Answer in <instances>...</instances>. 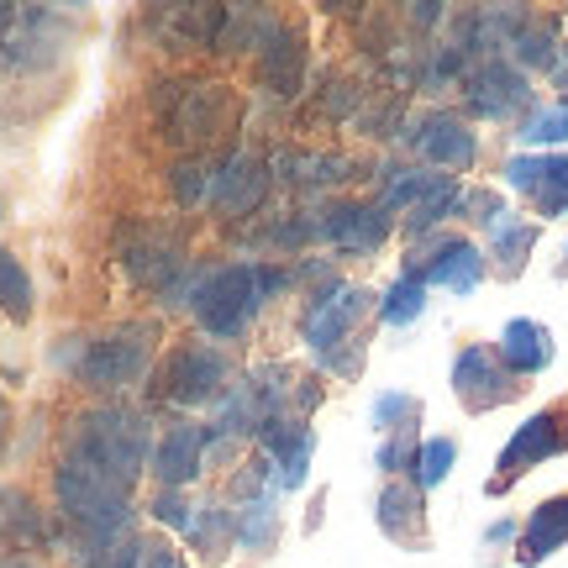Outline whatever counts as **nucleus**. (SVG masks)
I'll return each instance as SVG.
<instances>
[{
    "instance_id": "27",
    "label": "nucleus",
    "mask_w": 568,
    "mask_h": 568,
    "mask_svg": "<svg viewBox=\"0 0 568 568\" xmlns=\"http://www.w3.org/2000/svg\"><path fill=\"white\" fill-rule=\"evenodd\" d=\"M426 290L422 280H410V274H395L389 280V290L379 295V322L385 326H416L426 316Z\"/></svg>"
},
{
    "instance_id": "20",
    "label": "nucleus",
    "mask_w": 568,
    "mask_h": 568,
    "mask_svg": "<svg viewBox=\"0 0 568 568\" xmlns=\"http://www.w3.org/2000/svg\"><path fill=\"white\" fill-rule=\"evenodd\" d=\"M537 237H542V222H531V216H500V222L485 232V264L495 280H521L531 264V253H537Z\"/></svg>"
},
{
    "instance_id": "22",
    "label": "nucleus",
    "mask_w": 568,
    "mask_h": 568,
    "mask_svg": "<svg viewBox=\"0 0 568 568\" xmlns=\"http://www.w3.org/2000/svg\"><path fill=\"white\" fill-rule=\"evenodd\" d=\"M301 80H305V42L295 27H280L274 42H268L264 53H258V84H264L268 95H301Z\"/></svg>"
},
{
    "instance_id": "3",
    "label": "nucleus",
    "mask_w": 568,
    "mask_h": 568,
    "mask_svg": "<svg viewBox=\"0 0 568 568\" xmlns=\"http://www.w3.org/2000/svg\"><path fill=\"white\" fill-rule=\"evenodd\" d=\"M69 453H80L90 464H101L105 474H116L126 485H138L148 458H153V443H148V422L126 406H95L84 410L74 432H69Z\"/></svg>"
},
{
    "instance_id": "8",
    "label": "nucleus",
    "mask_w": 568,
    "mask_h": 568,
    "mask_svg": "<svg viewBox=\"0 0 568 568\" xmlns=\"http://www.w3.org/2000/svg\"><path fill=\"white\" fill-rule=\"evenodd\" d=\"M400 274L422 280L426 290H447V295H474L489 280L485 264V243H474L468 232H437L422 243L406 247V264Z\"/></svg>"
},
{
    "instance_id": "2",
    "label": "nucleus",
    "mask_w": 568,
    "mask_h": 568,
    "mask_svg": "<svg viewBox=\"0 0 568 568\" xmlns=\"http://www.w3.org/2000/svg\"><path fill=\"white\" fill-rule=\"evenodd\" d=\"M295 284V268L290 264H222L201 274V290H195V322H201L205 337H216V343H237L253 316L264 311L280 290Z\"/></svg>"
},
{
    "instance_id": "38",
    "label": "nucleus",
    "mask_w": 568,
    "mask_h": 568,
    "mask_svg": "<svg viewBox=\"0 0 568 568\" xmlns=\"http://www.w3.org/2000/svg\"><path fill=\"white\" fill-rule=\"evenodd\" d=\"M552 280H568V243H564V253H558V264H552Z\"/></svg>"
},
{
    "instance_id": "13",
    "label": "nucleus",
    "mask_w": 568,
    "mask_h": 568,
    "mask_svg": "<svg viewBox=\"0 0 568 568\" xmlns=\"http://www.w3.org/2000/svg\"><path fill=\"white\" fill-rule=\"evenodd\" d=\"M500 180L531 201V211L542 222H558L568 216V153H510Z\"/></svg>"
},
{
    "instance_id": "34",
    "label": "nucleus",
    "mask_w": 568,
    "mask_h": 568,
    "mask_svg": "<svg viewBox=\"0 0 568 568\" xmlns=\"http://www.w3.org/2000/svg\"><path fill=\"white\" fill-rule=\"evenodd\" d=\"M190 500H184L180 489H159V500H153V516H159L163 527H174V531H184L190 527Z\"/></svg>"
},
{
    "instance_id": "16",
    "label": "nucleus",
    "mask_w": 568,
    "mask_h": 568,
    "mask_svg": "<svg viewBox=\"0 0 568 568\" xmlns=\"http://www.w3.org/2000/svg\"><path fill=\"white\" fill-rule=\"evenodd\" d=\"M268 184H274V169L264 159H253V153H232L226 163H216V180H211V195L205 205L216 211V216H253L258 205L268 201Z\"/></svg>"
},
{
    "instance_id": "9",
    "label": "nucleus",
    "mask_w": 568,
    "mask_h": 568,
    "mask_svg": "<svg viewBox=\"0 0 568 568\" xmlns=\"http://www.w3.org/2000/svg\"><path fill=\"white\" fill-rule=\"evenodd\" d=\"M458 90H464V116L495 126H521L531 116V105H537L531 74H521L510 59H479Z\"/></svg>"
},
{
    "instance_id": "28",
    "label": "nucleus",
    "mask_w": 568,
    "mask_h": 568,
    "mask_svg": "<svg viewBox=\"0 0 568 568\" xmlns=\"http://www.w3.org/2000/svg\"><path fill=\"white\" fill-rule=\"evenodd\" d=\"M422 426H406V432H389L379 437L374 447V468L385 474V479H416V458H422Z\"/></svg>"
},
{
    "instance_id": "6",
    "label": "nucleus",
    "mask_w": 568,
    "mask_h": 568,
    "mask_svg": "<svg viewBox=\"0 0 568 568\" xmlns=\"http://www.w3.org/2000/svg\"><path fill=\"white\" fill-rule=\"evenodd\" d=\"M153 347H159V326L126 322L95 337V343H84V353L74 358V374H80V385L101 389V395H122L126 385H138L153 368Z\"/></svg>"
},
{
    "instance_id": "31",
    "label": "nucleus",
    "mask_w": 568,
    "mask_h": 568,
    "mask_svg": "<svg viewBox=\"0 0 568 568\" xmlns=\"http://www.w3.org/2000/svg\"><path fill=\"white\" fill-rule=\"evenodd\" d=\"M453 464H458V437H426L422 458H416V485L432 495L437 485H447Z\"/></svg>"
},
{
    "instance_id": "23",
    "label": "nucleus",
    "mask_w": 568,
    "mask_h": 568,
    "mask_svg": "<svg viewBox=\"0 0 568 568\" xmlns=\"http://www.w3.org/2000/svg\"><path fill=\"white\" fill-rule=\"evenodd\" d=\"M268 169H274V180L301 184V190H337V184L353 180L347 153H280Z\"/></svg>"
},
{
    "instance_id": "10",
    "label": "nucleus",
    "mask_w": 568,
    "mask_h": 568,
    "mask_svg": "<svg viewBox=\"0 0 568 568\" xmlns=\"http://www.w3.org/2000/svg\"><path fill=\"white\" fill-rule=\"evenodd\" d=\"M447 385H453V400L468 410V416H489L500 406H516L527 395V379H516L495 343H464L453 353V368H447Z\"/></svg>"
},
{
    "instance_id": "5",
    "label": "nucleus",
    "mask_w": 568,
    "mask_h": 568,
    "mask_svg": "<svg viewBox=\"0 0 568 568\" xmlns=\"http://www.w3.org/2000/svg\"><path fill=\"white\" fill-rule=\"evenodd\" d=\"M237 385L232 379V364L216 343H180L163 353V364L153 368V400L180 410H216L226 400V389Z\"/></svg>"
},
{
    "instance_id": "37",
    "label": "nucleus",
    "mask_w": 568,
    "mask_h": 568,
    "mask_svg": "<svg viewBox=\"0 0 568 568\" xmlns=\"http://www.w3.org/2000/svg\"><path fill=\"white\" fill-rule=\"evenodd\" d=\"M548 84H552V101H564V105H568V42H564V53H558V63H552Z\"/></svg>"
},
{
    "instance_id": "7",
    "label": "nucleus",
    "mask_w": 568,
    "mask_h": 568,
    "mask_svg": "<svg viewBox=\"0 0 568 568\" xmlns=\"http://www.w3.org/2000/svg\"><path fill=\"white\" fill-rule=\"evenodd\" d=\"M400 148L416 153V163L437 169V174H468L479 163V132L464 111H447V105H432V111H416L400 122Z\"/></svg>"
},
{
    "instance_id": "29",
    "label": "nucleus",
    "mask_w": 568,
    "mask_h": 568,
    "mask_svg": "<svg viewBox=\"0 0 568 568\" xmlns=\"http://www.w3.org/2000/svg\"><path fill=\"white\" fill-rule=\"evenodd\" d=\"M500 216H510V205H506V195H500L495 184H464V190H458L453 222H464V226H479V232H489V226L500 222Z\"/></svg>"
},
{
    "instance_id": "12",
    "label": "nucleus",
    "mask_w": 568,
    "mask_h": 568,
    "mask_svg": "<svg viewBox=\"0 0 568 568\" xmlns=\"http://www.w3.org/2000/svg\"><path fill=\"white\" fill-rule=\"evenodd\" d=\"M243 116L237 95L226 84H180L169 95V138L174 142H211L232 132Z\"/></svg>"
},
{
    "instance_id": "14",
    "label": "nucleus",
    "mask_w": 568,
    "mask_h": 568,
    "mask_svg": "<svg viewBox=\"0 0 568 568\" xmlns=\"http://www.w3.org/2000/svg\"><path fill=\"white\" fill-rule=\"evenodd\" d=\"M374 527L385 531L395 548L432 552V506L416 479H385L374 495Z\"/></svg>"
},
{
    "instance_id": "17",
    "label": "nucleus",
    "mask_w": 568,
    "mask_h": 568,
    "mask_svg": "<svg viewBox=\"0 0 568 568\" xmlns=\"http://www.w3.org/2000/svg\"><path fill=\"white\" fill-rule=\"evenodd\" d=\"M205 458H211V432H205V422H180L169 426L159 443H153V458H148V468L159 474L163 489H184L201 479Z\"/></svg>"
},
{
    "instance_id": "15",
    "label": "nucleus",
    "mask_w": 568,
    "mask_h": 568,
    "mask_svg": "<svg viewBox=\"0 0 568 568\" xmlns=\"http://www.w3.org/2000/svg\"><path fill=\"white\" fill-rule=\"evenodd\" d=\"M311 453H316V432L305 422H264V432H258V464H264L268 485L280 489V495L305 489Z\"/></svg>"
},
{
    "instance_id": "11",
    "label": "nucleus",
    "mask_w": 568,
    "mask_h": 568,
    "mask_svg": "<svg viewBox=\"0 0 568 568\" xmlns=\"http://www.w3.org/2000/svg\"><path fill=\"white\" fill-rule=\"evenodd\" d=\"M395 226L400 222L379 201H326L316 211V243H326L343 258H374Z\"/></svg>"
},
{
    "instance_id": "30",
    "label": "nucleus",
    "mask_w": 568,
    "mask_h": 568,
    "mask_svg": "<svg viewBox=\"0 0 568 568\" xmlns=\"http://www.w3.org/2000/svg\"><path fill=\"white\" fill-rule=\"evenodd\" d=\"M0 311L11 322H32V274L21 268L17 253L0 247Z\"/></svg>"
},
{
    "instance_id": "39",
    "label": "nucleus",
    "mask_w": 568,
    "mask_h": 568,
    "mask_svg": "<svg viewBox=\"0 0 568 568\" xmlns=\"http://www.w3.org/2000/svg\"><path fill=\"white\" fill-rule=\"evenodd\" d=\"M6 568H32V564H6Z\"/></svg>"
},
{
    "instance_id": "1",
    "label": "nucleus",
    "mask_w": 568,
    "mask_h": 568,
    "mask_svg": "<svg viewBox=\"0 0 568 568\" xmlns=\"http://www.w3.org/2000/svg\"><path fill=\"white\" fill-rule=\"evenodd\" d=\"M368 322H379V295L368 284L332 280V284H316V295L305 301L301 337L311 347V358L332 379H358L368 353Z\"/></svg>"
},
{
    "instance_id": "21",
    "label": "nucleus",
    "mask_w": 568,
    "mask_h": 568,
    "mask_svg": "<svg viewBox=\"0 0 568 568\" xmlns=\"http://www.w3.org/2000/svg\"><path fill=\"white\" fill-rule=\"evenodd\" d=\"M564 53V21L558 17H537L527 11L521 27H516V38H510L506 59L521 69V74H552V63Z\"/></svg>"
},
{
    "instance_id": "4",
    "label": "nucleus",
    "mask_w": 568,
    "mask_h": 568,
    "mask_svg": "<svg viewBox=\"0 0 568 568\" xmlns=\"http://www.w3.org/2000/svg\"><path fill=\"white\" fill-rule=\"evenodd\" d=\"M552 458H568V395H552L548 406H537L527 422L510 432V443L500 447V458L489 468L485 495L489 500H506L531 468L552 464Z\"/></svg>"
},
{
    "instance_id": "32",
    "label": "nucleus",
    "mask_w": 568,
    "mask_h": 568,
    "mask_svg": "<svg viewBox=\"0 0 568 568\" xmlns=\"http://www.w3.org/2000/svg\"><path fill=\"white\" fill-rule=\"evenodd\" d=\"M211 180H216V163H205V159H184V163H174V174H169L180 205H201L205 195H211Z\"/></svg>"
},
{
    "instance_id": "36",
    "label": "nucleus",
    "mask_w": 568,
    "mask_h": 568,
    "mask_svg": "<svg viewBox=\"0 0 568 568\" xmlns=\"http://www.w3.org/2000/svg\"><path fill=\"white\" fill-rule=\"evenodd\" d=\"M447 11L437 6V0H426V6H410V27H422V32H432V27H443Z\"/></svg>"
},
{
    "instance_id": "26",
    "label": "nucleus",
    "mask_w": 568,
    "mask_h": 568,
    "mask_svg": "<svg viewBox=\"0 0 568 568\" xmlns=\"http://www.w3.org/2000/svg\"><path fill=\"white\" fill-rule=\"evenodd\" d=\"M422 416H426V400L410 395V389H379V395L368 400V422H374L379 437L406 432V426H422Z\"/></svg>"
},
{
    "instance_id": "19",
    "label": "nucleus",
    "mask_w": 568,
    "mask_h": 568,
    "mask_svg": "<svg viewBox=\"0 0 568 568\" xmlns=\"http://www.w3.org/2000/svg\"><path fill=\"white\" fill-rule=\"evenodd\" d=\"M495 353H500V364L516 374V379H537V374H548L552 358H558V343H552V332L537 316H510L500 326V337H495Z\"/></svg>"
},
{
    "instance_id": "25",
    "label": "nucleus",
    "mask_w": 568,
    "mask_h": 568,
    "mask_svg": "<svg viewBox=\"0 0 568 568\" xmlns=\"http://www.w3.org/2000/svg\"><path fill=\"white\" fill-rule=\"evenodd\" d=\"M510 138L521 142V153H568V105L564 101H537L531 116Z\"/></svg>"
},
{
    "instance_id": "33",
    "label": "nucleus",
    "mask_w": 568,
    "mask_h": 568,
    "mask_svg": "<svg viewBox=\"0 0 568 568\" xmlns=\"http://www.w3.org/2000/svg\"><path fill=\"white\" fill-rule=\"evenodd\" d=\"M516 531H521V521H510V516H500V521H489L485 537H479V548L489 552L485 568H495V552H516Z\"/></svg>"
},
{
    "instance_id": "35",
    "label": "nucleus",
    "mask_w": 568,
    "mask_h": 568,
    "mask_svg": "<svg viewBox=\"0 0 568 568\" xmlns=\"http://www.w3.org/2000/svg\"><path fill=\"white\" fill-rule=\"evenodd\" d=\"M138 568H184V564H180V552L169 548V542H142Z\"/></svg>"
},
{
    "instance_id": "18",
    "label": "nucleus",
    "mask_w": 568,
    "mask_h": 568,
    "mask_svg": "<svg viewBox=\"0 0 568 568\" xmlns=\"http://www.w3.org/2000/svg\"><path fill=\"white\" fill-rule=\"evenodd\" d=\"M568 548V489L548 495V500H537V506L521 516V531H516V564L521 568H542L552 552Z\"/></svg>"
},
{
    "instance_id": "24",
    "label": "nucleus",
    "mask_w": 568,
    "mask_h": 568,
    "mask_svg": "<svg viewBox=\"0 0 568 568\" xmlns=\"http://www.w3.org/2000/svg\"><path fill=\"white\" fill-rule=\"evenodd\" d=\"M184 542L195 558L205 564H226L232 558V542H237V527H232V510L222 500H205V506L190 510V527H184Z\"/></svg>"
}]
</instances>
